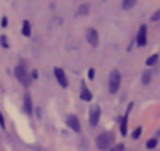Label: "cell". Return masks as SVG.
I'll list each match as a JSON object with an SVG mask.
<instances>
[{"mask_svg":"<svg viewBox=\"0 0 160 151\" xmlns=\"http://www.w3.org/2000/svg\"><path fill=\"white\" fill-rule=\"evenodd\" d=\"M99 118H101V109H99V106H94L90 110V124L91 126H98Z\"/></svg>","mask_w":160,"mask_h":151,"instance_id":"4","label":"cell"},{"mask_svg":"<svg viewBox=\"0 0 160 151\" xmlns=\"http://www.w3.org/2000/svg\"><path fill=\"white\" fill-rule=\"evenodd\" d=\"M137 0H122V8L124 10H130L133 5H135Z\"/></svg>","mask_w":160,"mask_h":151,"instance_id":"13","label":"cell"},{"mask_svg":"<svg viewBox=\"0 0 160 151\" xmlns=\"http://www.w3.org/2000/svg\"><path fill=\"white\" fill-rule=\"evenodd\" d=\"M112 143H113V135L110 132H102L96 138V145H98L99 149H107V148H110Z\"/></svg>","mask_w":160,"mask_h":151,"instance_id":"2","label":"cell"},{"mask_svg":"<svg viewBox=\"0 0 160 151\" xmlns=\"http://www.w3.org/2000/svg\"><path fill=\"white\" fill-rule=\"evenodd\" d=\"M80 98H82L83 101H91V99H93V95L90 93V90H88L85 85L82 87V93H80Z\"/></svg>","mask_w":160,"mask_h":151,"instance_id":"11","label":"cell"},{"mask_svg":"<svg viewBox=\"0 0 160 151\" xmlns=\"http://www.w3.org/2000/svg\"><path fill=\"white\" fill-rule=\"evenodd\" d=\"M88 77L90 79H94V69H90L88 71Z\"/></svg>","mask_w":160,"mask_h":151,"instance_id":"20","label":"cell"},{"mask_svg":"<svg viewBox=\"0 0 160 151\" xmlns=\"http://www.w3.org/2000/svg\"><path fill=\"white\" fill-rule=\"evenodd\" d=\"M88 10H90L88 5H82V7L78 8V13H80V14H88Z\"/></svg>","mask_w":160,"mask_h":151,"instance_id":"16","label":"cell"},{"mask_svg":"<svg viewBox=\"0 0 160 151\" xmlns=\"http://www.w3.org/2000/svg\"><path fill=\"white\" fill-rule=\"evenodd\" d=\"M155 146H157V138H151V140H148V143H146V148L152 149V148H155Z\"/></svg>","mask_w":160,"mask_h":151,"instance_id":"15","label":"cell"},{"mask_svg":"<svg viewBox=\"0 0 160 151\" xmlns=\"http://www.w3.org/2000/svg\"><path fill=\"white\" fill-rule=\"evenodd\" d=\"M87 39H88V43H90L91 46H98V43H99L98 30H94V29H88V30H87Z\"/></svg>","mask_w":160,"mask_h":151,"instance_id":"7","label":"cell"},{"mask_svg":"<svg viewBox=\"0 0 160 151\" xmlns=\"http://www.w3.org/2000/svg\"><path fill=\"white\" fill-rule=\"evenodd\" d=\"M140 134H141V128H137V129L133 131L132 137H133V138H138V137H140Z\"/></svg>","mask_w":160,"mask_h":151,"instance_id":"18","label":"cell"},{"mask_svg":"<svg viewBox=\"0 0 160 151\" xmlns=\"http://www.w3.org/2000/svg\"><path fill=\"white\" fill-rule=\"evenodd\" d=\"M0 126H2V128H5V120H3L2 113H0Z\"/></svg>","mask_w":160,"mask_h":151,"instance_id":"21","label":"cell"},{"mask_svg":"<svg viewBox=\"0 0 160 151\" xmlns=\"http://www.w3.org/2000/svg\"><path fill=\"white\" fill-rule=\"evenodd\" d=\"M157 60H158V55H157V54H154V55H151V57L146 60V65H148V66H152V65H155V63H157Z\"/></svg>","mask_w":160,"mask_h":151,"instance_id":"14","label":"cell"},{"mask_svg":"<svg viewBox=\"0 0 160 151\" xmlns=\"http://www.w3.org/2000/svg\"><path fill=\"white\" fill-rule=\"evenodd\" d=\"M2 44H3L5 47H8V43H7V36H2Z\"/></svg>","mask_w":160,"mask_h":151,"instance_id":"22","label":"cell"},{"mask_svg":"<svg viewBox=\"0 0 160 151\" xmlns=\"http://www.w3.org/2000/svg\"><path fill=\"white\" fill-rule=\"evenodd\" d=\"M30 33H32V30H30V22H28V21H24V24H22V35H24V36H30Z\"/></svg>","mask_w":160,"mask_h":151,"instance_id":"12","label":"cell"},{"mask_svg":"<svg viewBox=\"0 0 160 151\" xmlns=\"http://www.w3.org/2000/svg\"><path fill=\"white\" fill-rule=\"evenodd\" d=\"M32 77H33V79H36V77H38V72H36V71H33V72H32Z\"/></svg>","mask_w":160,"mask_h":151,"instance_id":"24","label":"cell"},{"mask_svg":"<svg viewBox=\"0 0 160 151\" xmlns=\"http://www.w3.org/2000/svg\"><path fill=\"white\" fill-rule=\"evenodd\" d=\"M151 19H152L154 22H155V21H160V10H158V11H155V13L152 14V18H151Z\"/></svg>","mask_w":160,"mask_h":151,"instance_id":"19","label":"cell"},{"mask_svg":"<svg viewBox=\"0 0 160 151\" xmlns=\"http://www.w3.org/2000/svg\"><path fill=\"white\" fill-rule=\"evenodd\" d=\"M24 110H25L27 115H32V112H33V107H32V98H30L28 93H27L25 98H24Z\"/></svg>","mask_w":160,"mask_h":151,"instance_id":"9","label":"cell"},{"mask_svg":"<svg viewBox=\"0 0 160 151\" xmlns=\"http://www.w3.org/2000/svg\"><path fill=\"white\" fill-rule=\"evenodd\" d=\"M55 77H57L58 84H60L63 88H66V87H68V79H66V74H64V71H63L61 68H55Z\"/></svg>","mask_w":160,"mask_h":151,"instance_id":"6","label":"cell"},{"mask_svg":"<svg viewBox=\"0 0 160 151\" xmlns=\"http://www.w3.org/2000/svg\"><path fill=\"white\" fill-rule=\"evenodd\" d=\"M66 123H68V126H69L72 131L80 132V123H78V118H77L75 115H69L68 120H66Z\"/></svg>","mask_w":160,"mask_h":151,"instance_id":"8","label":"cell"},{"mask_svg":"<svg viewBox=\"0 0 160 151\" xmlns=\"http://www.w3.org/2000/svg\"><path fill=\"white\" fill-rule=\"evenodd\" d=\"M124 149V146L122 145H118V148H116V151H122Z\"/></svg>","mask_w":160,"mask_h":151,"instance_id":"25","label":"cell"},{"mask_svg":"<svg viewBox=\"0 0 160 151\" xmlns=\"http://www.w3.org/2000/svg\"><path fill=\"white\" fill-rule=\"evenodd\" d=\"M7 24H8V19L3 18V19H2V27H7Z\"/></svg>","mask_w":160,"mask_h":151,"instance_id":"23","label":"cell"},{"mask_svg":"<svg viewBox=\"0 0 160 151\" xmlns=\"http://www.w3.org/2000/svg\"><path fill=\"white\" fill-rule=\"evenodd\" d=\"M14 74H16V79L22 84V85H28L30 84V77H28V74H27V69L22 66V65H19V66H16V69H14Z\"/></svg>","mask_w":160,"mask_h":151,"instance_id":"3","label":"cell"},{"mask_svg":"<svg viewBox=\"0 0 160 151\" xmlns=\"http://www.w3.org/2000/svg\"><path fill=\"white\" fill-rule=\"evenodd\" d=\"M130 109H132V104L129 106V109H127V112H126V115H124V120H122V123H121V134H122V135L127 134V120H129V112H130Z\"/></svg>","mask_w":160,"mask_h":151,"instance_id":"10","label":"cell"},{"mask_svg":"<svg viewBox=\"0 0 160 151\" xmlns=\"http://www.w3.org/2000/svg\"><path fill=\"white\" fill-rule=\"evenodd\" d=\"M148 41V32H146V25H141L140 30H138V35H137V44L140 47H143Z\"/></svg>","mask_w":160,"mask_h":151,"instance_id":"5","label":"cell"},{"mask_svg":"<svg viewBox=\"0 0 160 151\" xmlns=\"http://www.w3.org/2000/svg\"><path fill=\"white\" fill-rule=\"evenodd\" d=\"M119 85H121V74H119L118 69H113L110 72V77H108V91L110 93H116Z\"/></svg>","mask_w":160,"mask_h":151,"instance_id":"1","label":"cell"},{"mask_svg":"<svg viewBox=\"0 0 160 151\" xmlns=\"http://www.w3.org/2000/svg\"><path fill=\"white\" fill-rule=\"evenodd\" d=\"M157 135H160V129H158V131H157Z\"/></svg>","mask_w":160,"mask_h":151,"instance_id":"26","label":"cell"},{"mask_svg":"<svg viewBox=\"0 0 160 151\" xmlns=\"http://www.w3.org/2000/svg\"><path fill=\"white\" fill-rule=\"evenodd\" d=\"M149 81H151V74L149 72H144L143 74V84H149Z\"/></svg>","mask_w":160,"mask_h":151,"instance_id":"17","label":"cell"}]
</instances>
